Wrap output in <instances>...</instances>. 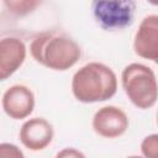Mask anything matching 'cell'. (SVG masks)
<instances>
[{
    "mask_svg": "<svg viewBox=\"0 0 158 158\" xmlns=\"http://www.w3.org/2000/svg\"><path fill=\"white\" fill-rule=\"evenodd\" d=\"M117 90V78L114 70L99 62H90L79 68L72 79L74 98L85 104L111 99Z\"/></svg>",
    "mask_w": 158,
    "mask_h": 158,
    "instance_id": "obj_1",
    "label": "cell"
},
{
    "mask_svg": "<svg viewBox=\"0 0 158 158\" xmlns=\"http://www.w3.org/2000/svg\"><path fill=\"white\" fill-rule=\"evenodd\" d=\"M33 59L53 70H67L80 58L81 51L78 43L65 35L42 33L30 46Z\"/></svg>",
    "mask_w": 158,
    "mask_h": 158,
    "instance_id": "obj_2",
    "label": "cell"
},
{
    "mask_svg": "<svg viewBox=\"0 0 158 158\" xmlns=\"http://www.w3.org/2000/svg\"><path fill=\"white\" fill-rule=\"evenodd\" d=\"M122 88L130 101L138 109H151L157 102L158 85L154 72L141 63H131L121 74Z\"/></svg>",
    "mask_w": 158,
    "mask_h": 158,
    "instance_id": "obj_3",
    "label": "cell"
},
{
    "mask_svg": "<svg viewBox=\"0 0 158 158\" xmlns=\"http://www.w3.org/2000/svg\"><path fill=\"white\" fill-rule=\"evenodd\" d=\"M96 22L105 30H121L130 26L135 19L133 0H95L91 2Z\"/></svg>",
    "mask_w": 158,
    "mask_h": 158,
    "instance_id": "obj_4",
    "label": "cell"
},
{
    "mask_svg": "<svg viewBox=\"0 0 158 158\" xmlns=\"http://www.w3.org/2000/svg\"><path fill=\"white\" fill-rule=\"evenodd\" d=\"M128 117L123 110L117 106H104L99 109L93 117L94 131L105 138L122 136L128 128Z\"/></svg>",
    "mask_w": 158,
    "mask_h": 158,
    "instance_id": "obj_5",
    "label": "cell"
},
{
    "mask_svg": "<svg viewBox=\"0 0 158 158\" xmlns=\"http://www.w3.org/2000/svg\"><path fill=\"white\" fill-rule=\"evenodd\" d=\"M135 53L144 59L156 62L158 59V16H146L135 35Z\"/></svg>",
    "mask_w": 158,
    "mask_h": 158,
    "instance_id": "obj_6",
    "label": "cell"
},
{
    "mask_svg": "<svg viewBox=\"0 0 158 158\" xmlns=\"http://www.w3.org/2000/svg\"><path fill=\"white\" fill-rule=\"evenodd\" d=\"M2 109L14 120L26 118L35 107V95L30 88L16 84L10 86L2 95Z\"/></svg>",
    "mask_w": 158,
    "mask_h": 158,
    "instance_id": "obj_7",
    "label": "cell"
},
{
    "mask_svg": "<svg viewBox=\"0 0 158 158\" xmlns=\"http://www.w3.org/2000/svg\"><path fill=\"white\" fill-rule=\"evenodd\" d=\"M53 127L43 117H32L25 121L20 128L21 143L31 151L44 149L53 139Z\"/></svg>",
    "mask_w": 158,
    "mask_h": 158,
    "instance_id": "obj_8",
    "label": "cell"
},
{
    "mask_svg": "<svg viewBox=\"0 0 158 158\" xmlns=\"http://www.w3.org/2000/svg\"><path fill=\"white\" fill-rule=\"evenodd\" d=\"M26 46L17 37L0 40V80L11 77L25 62Z\"/></svg>",
    "mask_w": 158,
    "mask_h": 158,
    "instance_id": "obj_9",
    "label": "cell"
},
{
    "mask_svg": "<svg viewBox=\"0 0 158 158\" xmlns=\"http://www.w3.org/2000/svg\"><path fill=\"white\" fill-rule=\"evenodd\" d=\"M143 158H158V135L152 133L143 138L141 143Z\"/></svg>",
    "mask_w": 158,
    "mask_h": 158,
    "instance_id": "obj_10",
    "label": "cell"
},
{
    "mask_svg": "<svg viewBox=\"0 0 158 158\" xmlns=\"http://www.w3.org/2000/svg\"><path fill=\"white\" fill-rule=\"evenodd\" d=\"M38 4V1H5V6H7L16 15H25L33 10V7Z\"/></svg>",
    "mask_w": 158,
    "mask_h": 158,
    "instance_id": "obj_11",
    "label": "cell"
},
{
    "mask_svg": "<svg viewBox=\"0 0 158 158\" xmlns=\"http://www.w3.org/2000/svg\"><path fill=\"white\" fill-rule=\"evenodd\" d=\"M0 158H26L23 152L14 143H0Z\"/></svg>",
    "mask_w": 158,
    "mask_h": 158,
    "instance_id": "obj_12",
    "label": "cell"
},
{
    "mask_svg": "<svg viewBox=\"0 0 158 158\" xmlns=\"http://www.w3.org/2000/svg\"><path fill=\"white\" fill-rule=\"evenodd\" d=\"M56 158H86V157L84 156L83 152H80L75 148L68 147V148H63L62 151H59L56 154Z\"/></svg>",
    "mask_w": 158,
    "mask_h": 158,
    "instance_id": "obj_13",
    "label": "cell"
},
{
    "mask_svg": "<svg viewBox=\"0 0 158 158\" xmlns=\"http://www.w3.org/2000/svg\"><path fill=\"white\" fill-rule=\"evenodd\" d=\"M127 158H143V157H139V156H130Z\"/></svg>",
    "mask_w": 158,
    "mask_h": 158,
    "instance_id": "obj_14",
    "label": "cell"
}]
</instances>
